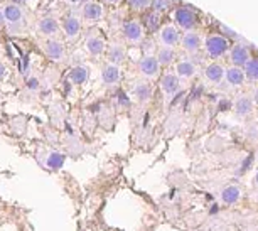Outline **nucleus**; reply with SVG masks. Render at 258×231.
Returning <instances> with one entry per match:
<instances>
[{"label":"nucleus","instance_id":"c85d7f7f","mask_svg":"<svg viewBox=\"0 0 258 231\" xmlns=\"http://www.w3.org/2000/svg\"><path fill=\"white\" fill-rule=\"evenodd\" d=\"M7 2H12V4H16V6L27 9V7H32V4L36 2V0H7Z\"/></svg>","mask_w":258,"mask_h":231},{"label":"nucleus","instance_id":"4be33fe9","mask_svg":"<svg viewBox=\"0 0 258 231\" xmlns=\"http://www.w3.org/2000/svg\"><path fill=\"white\" fill-rule=\"evenodd\" d=\"M253 106H255V103H253L251 96L243 95L235 101V113L238 117H241V119H245V117H248L253 111Z\"/></svg>","mask_w":258,"mask_h":231},{"label":"nucleus","instance_id":"f3484780","mask_svg":"<svg viewBox=\"0 0 258 231\" xmlns=\"http://www.w3.org/2000/svg\"><path fill=\"white\" fill-rule=\"evenodd\" d=\"M101 81H103V85L108 88L118 86L121 83V68L105 63V65L101 66Z\"/></svg>","mask_w":258,"mask_h":231},{"label":"nucleus","instance_id":"412c9836","mask_svg":"<svg viewBox=\"0 0 258 231\" xmlns=\"http://www.w3.org/2000/svg\"><path fill=\"white\" fill-rule=\"evenodd\" d=\"M155 60L160 65L162 70H169L170 66H174L176 63V49H170V47H157L155 51Z\"/></svg>","mask_w":258,"mask_h":231},{"label":"nucleus","instance_id":"7ed1b4c3","mask_svg":"<svg viewBox=\"0 0 258 231\" xmlns=\"http://www.w3.org/2000/svg\"><path fill=\"white\" fill-rule=\"evenodd\" d=\"M230 47H231V42L228 41V37L223 36V34H209L203 41V51L209 60H213V61H218V60H221V57L228 56Z\"/></svg>","mask_w":258,"mask_h":231},{"label":"nucleus","instance_id":"2f4dec72","mask_svg":"<svg viewBox=\"0 0 258 231\" xmlns=\"http://www.w3.org/2000/svg\"><path fill=\"white\" fill-rule=\"evenodd\" d=\"M6 29V19H4V14H2V7H0V32Z\"/></svg>","mask_w":258,"mask_h":231},{"label":"nucleus","instance_id":"6ab92c4d","mask_svg":"<svg viewBox=\"0 0 258 231\" xmlns=\"http://www.w3.org/2000/svg\"><path fill=\"white\" fill-rule=\"evenodd\" d=\"M90 80V68L86 65H76L73 66L70 73H68V81L75 86H81L85 85L86 81Z\"/></svg>","mask_w":258,"mask_h":231},{"label":"nucleus","instance_id":"1a4fd4ad","mask_svg":"<svg viewBox=\"0 0 258 231\" xmlns=\"http://www.w3.org/2000/svg\"><path fill=\"white\" fill-rule=\"evenodd\" d=\"M34 29H36L39 39H57L61 37V26L59 21L56 17L49 16H41L34 24Z\"/></svg>","mask_w":258,"mask_h":231},{"label":"nucleus","instance_id":"a878e982","mask_svg":"<svg viewBox=\"0 0 258 231\" xmlns=\"http://www.w3.org/2000/svg\"><path fill=\"white\" fill-rule=\"evenodd\" d=\"M134 95L139 101H147L150 100V95H152V88H150L149 81H142L137 83L134 88Z\"/></svg>","mask_w":258,"mask_h":231},{"label":"nucleus","instance_id":"2eb2a0df","mask_svg":"<svg viewBox=\"0 0 258 231\" xmlns=\"http://www.w3.org/2000/svg\"><path fill=\"white\" fill-rule=\"evenodd\" d=\"M251 54L250 47L246 44H231L230 51H228V60H230V66H238L243 68L250 61Z\"/></svg>","mask_w":258,"mask_h":231},{"label":"nucleus","instance_id":"4468645a","mask_svg":"<svg viewBox=\"0 0 258 231\" xmlns=\"http://www.w3.org/2000/svg\"><path fill=\"white\" fill-rule=\"evenodd\" d=\"M159 86H160V91H162L165 100H172V98L179 93L181 81H179V78L174 75V73L167 71V73H162V75H160Z\"/></svg>","mask_w":258,"mask_h":231},{"label":"nucleus","instance_id":"6e6552de","mask_svg":"<svg viewBox=\"0 0 258 231\" xmlns=\"http://www.w3.org/2000/svg\"><path fill=\"white\" fill-rule=\"evenodd\" d=\"M106 46H108V41L103 36V32L96 27H91L85 36V51L90 54L95 60H100V57L105 56L106 52Z\"/></svg>","mask_w":258,"mask_h":231},{"label":"nucleus","instance_id":"5701e85b","mask_svg":"<svg viewBox=\"0 0 258 231\" xmlns=\"http://www.w3.org/2000/svg\"><path fill=\"white\" fill-rule=\"evenodd\" d=\"M240 198H241V189H240V186H236V184L226 186V188L221 191V201L228 206L236 204L238 201H240Z\"/></svg>","mask_w":258,"mask_h":231},{"label":"nucleus","instance_id":"b1692460","mask_svg":"<svg viewBox=\"0 0 258 231\" xmlns=\"http://www.w3.org/2000/svg\"><path fill=\"white\" fill-rule=\"evenodd\" d=\"M128 11L135 16H142L152 9V0H125Z\"/></svg>","mask_w":258,"mask_h":231},{"label":"nucleus","instance_id":"39448f33","mask_svg":"<svg viewBox=\"0 0 258 231\" xmlns=\"http://www.w3.org/2000/svg\"><path fill=\"white\" fill-rule=\"evenodd\" d=\"M59 26H61V36L64 37V42L66 44H73L76 42L78 39L81 37L83 34V22L80 19V14L76 12H68L64 16L61 17L59 21Z\"/></svg>","mask_w":258,"mask_h":231},{"label":"nucleus","instance_id":"c9c22d12","mask_svg":"<svg viewBox=\"0 0 258 231\" xmlns=\"http://www.w3.org/2000/svg\"><path fill=\"white\" fill-rule=\"evenodd\" d=\"M256 162H258V150H256Z\"/></svg>","mask_w":258,"mask_h":231},{"label":"nucleus","instance_id":"f8f14e48","mask_svg":"<svg viewBox=\"0 0 258 231\" xmlns=\"http://www.w3.org/2000/svg\"><path fill=\"white\" fill-rule=\"evenodd\" d=\"M137 70L145 81H157L162 75V68L155 60V56H142L137 63Z\"/></svg>","mask_w":258,"mask_h":231},{"label":"nucleus","instance_id":"bb28decb","mask_svg":"<svg viewBox=\"0 0 258 231\" xmlns=\"http://www.w3.org/2000/svg\"><path fill=\"white\" fill-rule=\"evenodd\" d=\"M64 160H66V157L59 154V152H56V150H52L47 154V159H46V165L49 167V169H61L62 164H64Z\"/></svg>","mask_w":258,"mask_h":231},{"label":"nucleus","instance_id":"9b49d317","mask_svg":"<svg viewBox=\"0 0 258 231\" xmlns=\"http://www.w3.org/2000/svg\"><path fill=\"white\" fill-rule=\"evenodd\" d=\"M105 63L115 66H123L126 60H128V51H126V44L123 41H111L106 46L105 52Z\"/></svg>","mask_w":258,"mask_h":231},{"label":"nucleus","instance_id":"72a5a7b5","mask_svg":"<svg viewBox=\"0 0 258 231\" xmlns=\"http://www.w3.org/2000/svg\"><path fill=\"white\" fill-rule=\"evenodd\" d=\"M255 186L258 188V170H256V174H255Z\"/></svg>","mask_w":258,"mask_h":231},{"label":"nucleus","instance_id":"f257e3e1","mask_svg":"<svg viewBox=\"0 0 258 231\" xmlns=\"http://www.w3.org/2000/svg\"><path fill=\"white\" fill-rule=\"evenodd\" d=\"M2 14L6 19V31L11 36H22L27 31V12L21 6H16L12 2H4Z\"/></svg>","mask_w":258,"mask_h":231},{"label":"nucleus","instance_id":"0eeeda50","mask_svg":"<svg viewBox=\"0 0 258 231\" xmlns=\"http://www.w3.org/2000/svg\"><path fill=\"white\" fill-rule=\"evenodd\" d=\"M172 17V24L176 26L179 31L189 32V31H196L198 26V12L194 9L187 6H177L170 14Z\"/></svg>","mask_w":258,"mask_h":231},{"label":"nucleus","instance_id":"7c9ffc66","mask_svg":"<svg viewBox=\"0 0 258 231\" xmlns=\"http://www.w3.org/2000/svg\"><path fill=\"white\" fill-rule=\"evenodd\" d=\"M9 75V68L4 65L2 61H0V81H4L6 80V76Z\"/></svg>","mask_w":258,"mask_h":231},{"label":"nucleus","instance_id":"f704fd0d","mask_svg":"<svg viewBox=\"0 0 258 231\" xmlns=\"http://www.w3.org/2000/svg\"><path fill=\"white\" fill-rule=\"evenodd\" d=\"M4 2H7V0H0V6H2V4H4Z\"/></svg>","mask_w":258,"mask_h":231},{"label":"nucleus","instance_id":"ddd939ff","mask_svg":"<svg viewBox=\"0 0 258 231\" xmlns=\"http://www.w3.org/2000/svg\"><path fill=\"white\" fill-rule=\"evenodd\" d=\"M203 34L198 31H189V32H182L181 36V42L179 46L186 54L189 56H194V54H199L203 51Z\"/></svg>","mask_w":258,"mask_h":231},{"label":"nucleus","instance_id":"f03ea898","mask_svg":"<svg viewBox=\"0 0 258 231\" xmlns=\"http://www.w3.org/2000/svg\"><path fill=\"white\" fill-rule=\"evenodd\" d=\"M147 39V29L139 17L125 19L121 24V41L128 46H142Z\"/></svg>","mask_w":258,"mask_h":231},{"label":"nucleus","instance_id":"c756f323","mask_svg":"<svg viewBox=\"0 0 258 231\" xmlns=\"http://www.w3.org/2000/svg\"><path fill=\"white\" fill-rule=\"evenodd\" d=\"M98 2L103 4L105 7H118L125 2V0H98Z\"/></svg>","mask_w":258,"mask_h":231},{"label":"nucleus","instance_id":"aec40b11","mask_svg":"<svg viewBox=\"0 0 258 231\" xmlns=\"http://www.w3.org/2000/svg\"><path fill=\"white\" fill-rule=\"evenodd\" d=\"M225 81H226L230 86H233V88H240V86H243V85L246 83L245 71H243V68L228 66V68H226V73H225Z\"/></svg>","mask_w":258,"mask_h":231},{"label":"nucleus","instance_id":"9d476101","mask_svg":"<svg viewBox=\"0 0 258 231\" xmlns=\"http://www.w3.org/2000/svg\"><path fill=\"white\" fill-rule=\"evenodd\" d=\"M181 31L172 22H165L157 29V42L160 44V47L176 49L181 42Z\"/></svg>","mask_w":258,"mask_h":231},{"label":"nucleus","instance_id":"393cba45","mask_svg":"<svg viewBox=\"0 0 258 231\" xmlns=\"http://www.w3.org/2000/svg\"><path fill=\"white\" fill-rule=\"evenodd\" d=\"M243 71H245V78L246 81L250 83H258V57H250V61L243 66Z\"/></svg>","mask_w":258,"mask_h":231},{"label":"nucleus","instance_id":"cd10ccee","mask_svg":"<svg viewBox=\"0 0 258 231\" xmlns=\"http://www.w3.org/2000/svg\"><path fill=\"white\" fill-rule=\"evenodd\" d=\"M172 2L174 0H152V9H154V12H157V14L165 12L172 7Z\"/></svg>","mask_w":258,"mask_h":231},{"label":"nucleus","instance_id":"dca6fc26","mask_svg":"<svg viewBox=\"0 0 258 231\" xmlns=\"http://www.w3.org/2000/svg\"><path fill=\"white\" fill-rule=\"evenodd\" d=\"M174 75L179 78V81H189L198 75V66L191 57H182L174 63Z\"/></svg>","mask_w":258,"mask_h":231},{"label":"nucleus","instance_id":"a211bd4d","mask_svg":"<svg viewBox=\"0 0 258 231\" xmlns=\"http://www.w3.org/2000/svg\"><path fill=\"white\" fill-rule=\"evenodd\" d=\"M225 73H226V68L218 61H213L204 68L203 75H204V80L213 83V85H220L221 81H225Z\"/></svg>","mask_w":258,"mask_h":231},{"label":"nucleus","instance_id":"473e14b6","mask_svg":"<svg viewBox=\"0 0 258 231\" xmlns=\"http://www.w3.org/2000/svg\"><path fill=\"white\" fill-rule=\"evenodd\" d=\"M251 100H253V103H255V105H258V86L255 88V90H253V95H251Z\"/></svg>","mask_w":258,"mask_h":231},{"label":"nucleus","instance_id":"20e7f679","mask_svg":"<svg viewBox=\"0 0 258 231\" xmlns=\"http://www.w3.org/2000/svg\"><path fill=\"white\" fill-rule=\"evenodd\" d=\"M105 17H106V7L103 4H100L98 0H86V2L81 4L80 19L83 26L95 27L96 24L105 21Z\"/></svg>","mask_w":258,"mask_h":231},{"label":"nucleus","instance_id":"423d86ee","mask_svg":"<svg viewBox=\"0 0 258 231\" xmlns=\"http://www.w3.org/2000/svg\"><path fill=\"white\" fill-rule=\"evenodd\" d=\"M39 47L44 52V56L52 63H64L68 60V47L64 39H39Z\"/></svg>","mask_w":258,"mask_h":231}]
</instances>
